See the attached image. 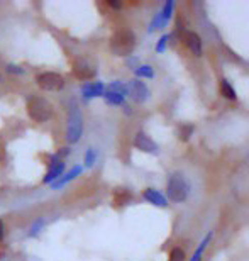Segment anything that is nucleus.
<instances>
[{
    "label": "nucleus",
    "instance_id": "obj_1",
    "mask_svg": "<svg viewBox=\"0 0 249 261\" xmlns=\"http://www.w3.org/2000/svg\"><path fill=\"white\" fill-rule=\"evenodd\" d=\"M110 51L116 56H131V53L136 48V38H134L132 31L129 29H119L112 34L110 41H108Z\"/></svg>",
    "mask_w": 249,
    "mask_h": 261
},
{
    "label": "nucleus",
    "instance_id": "obj_2",
    "mask_svg": "<svg viewBox=\"0 0 249 261\" xmlns=\"http://www.w3.org/2000/svg\"><path fill=\"white\" fill-rule=\"evenodd\" d=\"M190 194V185L181 173H171L166 184V195L173 202H185Z\"/></svg>",
    "mask_w": 249,
    "mask_h": 261
},
{
    "label": "nucleus",
    "instance_id": "obj_3",
    "mask_svg": "<svg viewBox=\"0 0 249 261\" xmlns=\"http://www.w3.org/2000/svg\"><path fill=\"white\" fill-rule=\"evenodd\" d=\"M27 114L36 122H46L53 116V106L44 97H31L27 100Z\"/></svg>",
    "mask_w": 249,
    "mask_h": 261
},
{
    "label": "nucleus",
    "instance_id": "obj_4",
    "mask_svg": "<svg viewBox=\"0 0 249 261\" xmlns=\"http://www.w3.org/2000/svg\"><path fill=\"white\" fill-rule=\"evenodd\" d=\"M83 133V117L80 109L73 106L70 109L68 114V122H66V139H68L70 144L78 143Z\"/></svg>",
    "mask_w": 249,
    "mask_h": 261
},
{
    "label": "nucleus",
    "instance_id": "obj_5",
    "mask_svg": "<svg viewBox=\"0 0 249 261\" xmlns=\"http://www.w3.org/2000/svg\"><path fill=\"white\" fill-rule=\"evenodd\" d=\"M36 83H38L39 88H43L46 92H56V90H61V88H63L65 80L60 73L44 71L36 76Z\"/></svg>",
    "mask_w": 249,
    "mask_h": 261
},
{
    "label": "nucleus",
    "instance_id": "obj_6",
    "mask_svg": "<svg viewBox=\"0 0 249 261\" xmlns=\"http://www.w3.org/2000/svg\"><path fill=\"white\" fill-rule=\"evenodd\" d=\"M73 73L80 80H92L97 75V66L92 60L81 56V58H76L73 61Z\"/></svg>",
    "mask_w": 249,
    "mask_h": 261
},
{
    "label": "nucleus",
    "instance_id": "obj_7",
    "mask_svg": "<svg viewBox=\"0 0 249 261\" xmlns=\"http://www.w3.org/2000/svg\"><path fill=\"white\" fill-rule=\"evenodd\" d=\"M173 9H175V2L173 0H168V2L164 4V7L161 9V12H159L156 17L153 19V22L149 24L148 31L149 33H153V31L156 29H163L166 24H168V20L171 19V15H173Z\"/></svg>",
    "mask_w": 249,
    "mask_h": 261
},
{
    "label": "nucleus",
    "instance_id": "obj_8",
    "mask_svg": "<svg viewBox=\"0 0 249 261\" xmlns=\"http://www.w3.org/2000/svg\"><path fill=\"white\" fill-rule=\"evenodd\" d=\"M134 146H136L137 149L144 151V153H153V154L159 153L158 144L154 143V141L149 138L146 133H143V130H137L136 136H134Z\"/></svg>",
    "mask_w": 249,
    "mask_h": 261
},
{
    "label": "nucleus",
    "instance_id": "obj_9",
    "mask_svg": "<svg viewBox=\"0 0 249 261\" xmlns=\"http://www.w3.org/2000/svg\"><path fill=\"white\" fill-rule=\"evenodd\" d=\"M127 93L132 97V100H134V102H137V103L146 102V100H148V97H149L148 87L144 85V83H143L141 80H134V82L129 83V85H127Z\"/></svg>",
    "mask_w": 249,
    "mask_h": 261
},
{
    "label": "nucleus",
    "instance_id": "obj_10",
    "mask_svg": "<svg viewBox=\"0 0 249 261\" xmlns=\"http://www.w3.org/2000/svg\"><path fill=\"white\" fill-rule=\"evenodd\" d=\"M181 39H183V43L188 46V49L195 56L202 55V39L199 34L193 33V31H183V33H181Z\"/></svg>",
    "mask_w": 249,
    "mask_h": 261
},
{
    "label": "nucleus",
    "instance_id": "obj_11",
    "mask_svg": "<svg viewBox=\"0 0 249 261\" xmlns=\"http://www.w3.org/2000/svg\"><path fill=\"white\" fill-rule=\"evenodd\" d=\"M103 87L102 82H87L85 85L81 87V93L85 98H93V97H102L103 95Z\"/></svg>",
    "mask_w": 249,
    "mask_h": 261
},
{
    "label": "nucleus",
    "instance_id": "obj_12",
    "mask_svg": "<svg viewBox=\"0 0 249 261\" xmlns=\"http://www.w3.org/2000/svg\"><path fill=\"white\" fill-rule=\"evenodd\" d=\"M143 197L144 200H148L149 203L156 207H166L168 205V198H166L159 190H154V189H146L143 192Z\"/></svg>",
    "mask_w": 249,
    "mask_h": 261
},
{
    "label": "nucleus",
    "instance_id": "obj_13",
    "mask_svg": "<svg viewBox=\"0 0 249 261\" xmlns=\"http://www.w3.org/2000/svg\"><path fill=\"white\" fill-rule=\"evenodd\" d=\"M63 170H65V163H61V161H56V163L49 165V170H48V173H46L43 181L44 184H53V181H56L61 176Z\"/></svg>",
    "mask_w": 249,
    "mask_h": 261
},
{
    "label": "nucleus",
    "instance_id": "obj_14",
    "mask_svg": "<svg viewBox=\"0 0 249 261\" xmlns=\"http://www.w3.org/2000/svg\"><path fill=\"white\" fill-rule=\"evenodd\" d=\"M81 166H75V168H71V171L70 173H66L63 178H58L56 181H53V189H61L63 185H66L68 181H71V180H75L76 176H78L80 173H81Z\"/></svg>",
    "mask_w": 249,
    "mask_h": 261
},
{
    "label": "nucleus",
    "instance_id": "obj_15",
    "mask_svg": "<svg viewBox=\"0 0 249 261\" xmlns=\"http://www.w3.org/2000/svg\"><path fill=\"white\" fill-rule=\"evenodd\" d=\"M220 92H222V95H224L226 98H229V100H236V98H237L234 87H232L227 80H222V83H220Z\"/></svg>",
    "mask_w": 249,
    "mask_h": 261
},
{
    "label": "nucleus",
    "instance_id": "obj_16",
    "mask_svg": "<svg viewBox=\"0 0 249 261\" xmlns=\"http://www.w3.org/2000/svg\"><path fill=\"white\" fill-rule=\"evenodd\" d=\"M137 78H153L154 76V70L153 66L149 65H143V66H137L136 70H134Z\"/></svg>",
    "mask_w": 249,
    "mask_h": 261
},
{
    "label": "nucleus",
    "instance_id": "obj_17",
    "mask_svg": "<svg viewBox=\"0 0 249 261\" xmlns=\"http://www.w3.org/2000/svg\"><path fill=\"white\" fill-rule=\"evenodd\" d=\"M102 97H105V100L108 102V103H114V106H122L124 103V98L126 97H122V95H119V93H116V92H103V95Z\"/></svg>",
    "mask_w": 249,
    "mask_h": 261
},
{
    "label": "nucleus",
    "instance_id": "obj_18",
    "mask_svg": "<svg viewBox=\"0 0 249 261\" xmlns=\"http://www.w3.org/2000/svg\"><path fill=\"white\" fill-rule=\"evenodd\" d=\"M210 239H212V232L207 234V238L204 239V241L200 243V246L197 248V251H195L193 256H191V259H190V261H200V258H202V253H204V249L207 248V244H209Z\"/></svg>",
    "mask_w": 249,
    "mask_h": 261
},
{
    "label": "nucleus",
    "instance_id": "obj_19",
    "mask_svg": "<svg viewBox=\"0 0 249 261\" xmlns=\"http://www.w3.org/2000/svg\"><path fill=\"white\" fill-rule=\"evenodd\" d=\"M108 92H116L119 95L126 97L127 95V85H124L122 82H112L110 85H108Z\"/></svg>",
    "mask_w": 249,
    "mask_h": 261
},
{
    "label": "nucleus",
    "instance_id": "obj_20",
    "mask_svg": "<svg viewBox=\"0 0 249 261\" xmlns=\"http://www.w3.org/2000/svg\"><path fill=\"white\" fill-rule=\"evenodd\" d=\"M95 160H97V151L93 148H88L87 154H85V166L87 168H92L93 163H95Z\"/></svg>",
    "mask_w": 249,
    "mask_h": 261
},
{
    "label": "nucleus",
    "instance_id": "obj_21",
    "mask_svg": "<svg viewBox=\"0 0 249 261\" xmlns=\"http://www.w3.org/2000/svg\"><path fill=\"white\" fill-rule=\"evenodd\" d=\"M170 261H185V251L181 248H173L170 253Z\"/></svg>",
    "mask_w": 249,
    "mask_h": 261
},
{
    "label": "nucleus",
    "instance_id": "obj_22",
    "mask_svg": "<svg viewBox=\"0 0 249 261\" xmlns=\"http://www.w3.org/2000/svg\"><path fill=\"white\" fill-rule=\"evenodd\" d=\"M191 133H193V126H190V124H188V126H181L180 127V138L183 141H188Z\"/></svg>",
    "mask_w": 249,
    "mask_h": 261
},
{
    "label": "nucleus",
    "instance_id": "obj_23",
    "mask_svg": "<svg viewBox=\"0 0 249 261\" xmlns=\"http://www.w3.org/2000/svg\"><path fill=\"white\" fill-rule=\"evenodd\" d=\"M168 39H170V36H161L158 41V44H156V53H163L164 48H166V44H168Z\"/></svg>",
    "mask_w": 249,
    "mask_h": 261
},
{
    "label": "nucleus",
    "instance_id": "obj_24",
    "mask_svg": "<svg viewBox=\"0 0 249 261\" xmlns=\"http://www.w3.org/2000/svg\"><path fill=\"white\" fill-rule=\"evenodd\" d=\"M44 226V219L41 217V219H38L34 224H33V227H31V236H36V234L39 232V229Z\"/></svg>",
    "mask_w": 249,
    "mask_h": 261
},
{
    "label": "nucleus",
    "instance_id": "obj_25",
    "mask_svg": "<svg viewBox=\"0 0 249 261\" xmlns=\"http://www.w3.org/2000/svg\"><path fill=\"white\" fill-rule=\"evenodd\" d=\"M7 71H10V73H24V70H20L19 66H14V65H9V68H7Z\"/></svg>",
    "mask_w": 249,
    "mask_h": 261
},
{
    "label": "nucleus",
    "instance_id": "obj_26",
    "mask_svg": "<svg viewBox=\"0 0 249 261\" xmlns=\"http://www.w3.org/2000/svg\"><path fill=\"white\" fill-rule=\"evenodd\" d=\"M108 5H110V7H114V9H121V7H122V4H121V2H112V0L108 2Z\"/></svg>",
    "mask_w": 249,
    "mask_h": 261
},
{
    "label": "nucleus",
    "instance_id": "obj_27",
    "mask_svg": "<svg viewBox=\"0 0 249 261\" xmlns=\"http://www.w3.org/2000/svg\"><path fill=\"white\" fill-rule=\"evenodd\" d=\"M4 239V222L0 221V241Z\"/></svg>",
    "mask_w": 249,
    "mask_h": 261
},
{
    "label": "nucleus",
    "instance_id": "obj_28",
    "mask_svg": "<svg viewBox=\"0 0 249 261\" xmlns=\"http://www.w3.org/2000/svg\"><path fill=\"white\" fill-rule=\"evenodd\" d=\"M136 63H139V60H137V58H131V60H129V65H131V66H132V65H136Z\"/></svg>",
    "mask_w": 249,
    "mask_h": 261
}]
</instances>
